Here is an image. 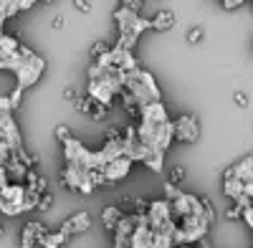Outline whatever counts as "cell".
<instances>
[{
	"mask_svg": "<svg viewBox=\"0 0 253 248\" xmlns=\"http://www.w3.org/2000/svg\"><path fill=\"white\" fill-rule=\"evenodd\" d=\"M241 218H243V223L251 228V225H253V205H251V208H241Z\"/></svg>",
	"mask_w": 253,
	"mask_h": 248,
	"instance_id": "cell-37",
	"label": "cell"
},
{
	"mask_svg": "<svg viewBox=\"0 0 253 248\" xmlns=\"http://www.w3.org/2000/svg\"><path fill=\"white\" fill-rule=\"evenodd\" d=\"M61 182L63 188L71 190V193H81V195H91V180H89V170L86 167H79V165H66L61 170Z\"/></svg>",
	"mask_w": 253,
	"mask_h": 248,
	"instance_id": "cell-5",
	"label": "cell"
},
{
	"mask_svg": "<svg viewBox=\"0 0 253 248\" xmlns=\"http://www.w3.org/2000/svg\"><path fill=\"white\" fill-rule=\"evenodd\" d=\"M124 91L129 94L139 109L147 107V104H152V101H162V91L157 86V81L150 71H144V69H137L132 74H124Z\"/></svg>",
	"mask_w": 253,
	"mask_h": 248,
	"instance_id": "cell-1",
	"label": "cell"
},
{
	"mask_svg": "<svg viewBox=\"0 0 253 248\" xmlns=\"http://www.w3.org/2000/svg\"><path fill=\"white\" fill-rule=\"evenodd\" d=\"M63 243H66V236H63V233H48L46 238H43V243H41V246H43V248H61Z\"/></svg>",
	"mask_w": 253,
	"mask_h": 248,
	"instance_id": "cell-23",
	"label": "cell"
},
{
	"mask_svg": "<svg viewBox=\"0 0 253 248\" xmlns=\"http://www.w3.org/2000/svg\"><path fill=\"white\" fill-rule=\"evenodd\" d=\"M172 220H182V218H203V205L198 195H190V193H180L172 203Z\"/></svg>",
	"mask_w": 253,
	"mask_h": 248,
	"instance_id": "cell-6",
	"label": "cell"
},
{
	"mask_svg": "<svg viewBox=\"0 0 253 248\" xmlns=\"http://www.w3.org/2000/svg\"><path fill=\"white\" fill-rule=\"evenodd\" d=\"M132 165H134V162H129L126 157H117V160H112V162H107V165H104L101 170H104V175H107V180L114 185V182L124 180L126 175L132 172Z\"/></svg>",
	"mask_w": 253,
	"mask_h": 248,
	"instance_id": "cell-11",
	"label": "cell"
},
{
	"mask_svg": "<svg viewBox=\"0 0 253 248\" xmlns=\"http://www.w3.org/2000/svg\"><path fill=\"white\" fill-rule=\"evenodd\" d=\"M119 8H124L126 13H132V15H142L144 3H142V0H124V3H122Z\"/></svg>",
	"mask_w": 253,
	"mask_h": 248,
	"instance_id": "cell-25",
	"label": "cell"
},
{
	"mask_svg": "<svg viewBox=\"0 0 253 248\" xmlns=\"http://www.w3.org/2000/svg\"><path fill=\"white\" fill-rule=\"evenodd\" d=\"M51 205H53V195H51V193H43V195L38 198L36 210H41V213H48V210H51Z\"/></svg>",
	"mask_w": 253,
	"mask_h": 248,
	"instance_id": "cell-26",
	"label": "cell"
},
{
	"mask_svg": "<svg viewBox=\"0 0 253 248\" xmlns=\"http://www.w3.org/2000/svg\"><path fill=\"white\" fill-rule=\"evenodd\" d=\"M31 208L26 205V185H13L8 182L3 190H0V213L15 218V215H23Z\"/></svg>",
	"mask_w": 253,
	"mask_h": 248,
	"instance_id": "cell-3",
	"label": "cell"
},
{
	"mask_svg": "<svg viewBox=\"0 0 253 248\" xmlns=\"http://www.w3.org/2000/svg\"><path fill=\"white\" fill-rule=\"evenodd\" d=\"M89 228H91V213L79 210V213H74L71 218H66V220L61 223L58 233H63V236H66V241H69V238H74V236H79L84 231H89Z\"/></svg>",
	"mask_w": 253,
	"mask_h": 248,
	"instance_id": "cell-9",
	"label": "cell"
},
{
	"mask_svg": "<svg viewBox=\"0 0 253 248\" xmlns=\"http://www.w3.org/2000/svg\"><path fill=\"white\" fill-rule=\"evenodd\" d=\"M177 195H180V190L175 188V185H170V182H165V200H170V203H172V200H175Z\"/></svg>",
	"mask_w": 253,
	"mask_h": 248,
	"instance_id": "cell-35",
	"label": "cell"
},
{
	"mask_svg": "<svg viewBox=\"0 0 253 248\" xmlns=\"http://www.w3.org/2000/svg\"><path fill=\"white\" fill-rule=\"evenodd\" d=\"M74 8L79 13H91V3H89V0H74Z\"/></svg>",
	"mask_w": 253,
	"mask_h": 248,
	"instance_id": "cell-38",
	"label": "cell"
},
{
	"mask_svg": "<svg viewBox=\"0 0 253 248\" xmlns=\"http://www.w3.org/2000/svg\"><path fill=\"white\" fill-rule=\"evenodd\" d=\"M84 152H86V144L79 142L76 137H71V139L63 142V160H66V165H79V167H81Z\"/></svg>",
	"mask_w": 253,
	"mask_h": 248,
	"instance_id": "cell-13",
	"label": "cell"
},
{
	"mask_svg": "<svg viewBox=\"0 0 253 248\" xmlns=\"http://www.w3.org/2000/svg\"><path fill=\"white\" fill-rule=\"evenodd\" d=\"M31 8H36V0H18V10H20V13L31 10Z\"/></svg>",
	"mask_w": 253,
	"mask_h": 248,
	"instance_id": "cell-41",
	"label": "cell"
},
{
	"mask_svg": "<svg viewBox=\"0 0 253 248\" xmlns=\"http://www.w3.org/2000/svg\"><path fill=\"white\" fill-rule=\"evenodd\" d=\"M18 48H20V43L15 41V36H0V61H8V58H13L15 53H18Z\"/></svg>",
	"mask_w": 253,
	"mask_h": 248,
	"instance_id": "cell-17",
	"label": "cell"
},
{
	"mask_svg": "<svg viewBox=\"0 0 253 248\" xmlns=\"http://www.w3.org/2000/svg\"><path fill=\"white\" fill-rule=\"evenodd\" d=\"M139 122H150V124H165L170 122V117H167V107L162 104V101H152V104H147L139 109Z\"/></svg>",
	"mask_w": 253,
	"mask_h": 248,
	"instance_id": "cell-12",
	"label": "cell"
},
{
	"mask_svg": "<svg viewBox=\"0 0 253 248\" xmlns=\"http://www.w3.org/2000/svg\"><path fill=\"white\" fill-rule=\"evenodd\" d=\"M107 51H109V43H107V41H96V43L89 48V56H91V61H96V58H101Z\"/></svg>",
	"mask_w": 253,
	"mask_h": 248,
	"instance_id": "cell-24",
	"label": "cell"
},
{
	"mask_svg": "<svg viewBox=\"0 0 253 248\" xmlns=\"http://www.w3.org/2000/svg\"><path fill=\"white\" fill-rule=\"evenodd\" d=\"M20 96H23V91H20V89H13L10 94H8V101H10V107H13V112L20 107Z\"/></svg>",
	"mask_w": 253,
	"mask_h": 248,
	"instance_id": "cell-34",
	"label": "cell"
},
{
	"mask_svg": "<svg viewBox=\"0 0 253 248\" xmlns=\"http://www.w3.org/2000/svg\"><path fill=\"white\" fill-rule=\"evenodd\" d=\"M243 5V0H223V8L225 10H236V8H241Z\"/></svg>",
	"mask_w": 253,
	"mask_h": 248,
	"instance_id": "cell-40",
	"label": "cell"
},
{
	"mask_svg": "<svg viewBox=\"0 0 253 248\" xmlns=\"http://www.w3.org/2000/svg\"><path fill=\"white\" fill-rule=\"evenodd\" d=\"M74 134H71V129L66 127V124H58V127H56V139L63 144V142H66V139H71Z\"/></svg>",
	"mask_w": 253,
	"mask_h": 248,
	"instance_id": "cell-30",
	"label": "cell"
},
{
	"mask_svg": "<svg viewBox=\"0 0 253 248\" xmlns=\"http://www.w3.org/2000/svg\"><path fill=\"white\" fill-rule=\"evenodd\" d=\"M63 26H66V18H63V13H56V15L51 18V28H53V31H61Z\"/></svg>",
	"mask_w": 253,
	"mask_h": 248,
	"instance_id": "cell-36",
	"label": "cell"
},
{
	"mask_svg": "<svg viewBox=\"0 0 253 248\" xmlns=\"http://www.w3.org/2000/svg\"><path fill=\"white\" fill-rule=\"evenodd\" d=\"M175 13L172 10H157L155 13V18H150V31H170L172 26H175Z\"/></svg>",
	"mask_w": 253,
	"mask_h": 248,
	"instance_id": "cell-15",
	"label": "cell"
},
{
	"mask_svg": "<svg viewBox=\"0 0 253 248\" xmlns=\"http://www.w3.org/2000/svg\"><path fill=\"white\" fill-rule=\"evenodd\" d=\"M99 155H101L104 165L117 160V157H124V142H104V147L99 150Z\"/></svg>",
	"mask_w": 253,
	"mask_h": 248,
	"instance_id": "cell-16",
	"label": "cell"
},
{
	"mask_svg": "<svg viewBox=\"0 0 253 248\" xmlns=\"http://www.w3.org/2000/svg\"><path fill=\"white\" fill-rule=\"evenodd\" d=\"M112 241H114V248H132V238H129V236L112 233Z\"/></svg>",
	"mask_w": 253,
	"mask_h": 248,
	"instance_id": "cell-29",
	"label": "cell"
},
{
	"mask_svg": "<svg viewBox=\"0 0 253 248\" xmlns=\"http://www.w3.org/2000/svg\"><path fill=\"white\" fill-rule=\"evenodd\" d=\"M225 215H228L230 220H236V218H241V208H238V205H230V208L225 210Z\"/></svg>",
	"mask_w": 253,
	"mask_h": 248,
	"instance_id": "cell-42",
	"label": "cell"
},
{
	"mask_svg": "<svg viewBox=\"0 0 253 248\" xmlns=\"http://www.w3.org/2000/svg\"><path fill=\"white\" fill-rule=\"evenodd\" d=\"M0 142H5L10 150L23 147V139H20V129L13 119V114H0Z\"/></svg>",
	"mask_w": 253,
	"mask_h": 248,
	"instance_id": "cell-10",
	"label": "cell"
},
{
	"mask_svg": "<svg viewBox=\"0 0 253 248\" xmlns=\"http://www.w3.org/2000/svg\"><path fill=\"white\" fill-rule=\"evenodd\" d=\"M223 193H225V198L228 200H233V203H238V200H253V182L251 185H243L241 180H236L233 175H230L228 170H225V177H223Z\"/></svg>",
	"mask_w": 253,
	"mask_h": 248,
	"instance_id": "cell-8",
	"label": "cell"
},
{
	"mask_svg": "<svg viewBox=\"0 0 253 248\" xmlns=\"http://www.w3.org/2000/svg\"><path fill=\"white\" fill-rule=\"evenodd\" d=\"M63 99H76V91L74 89H63Z\"/></svg>",
	"mask_w": 253,
	"mask_h": 248,
	"instance_id": "cell-44",
	"label": "cell"
},
{
	"mask_svg": "<svg viewBox=\"0 0 253 248\" xmlns=\"http://www.w3.org/2000/svg\"><path fill=\"white\" fill-rule=\"evenodd\" d=\"M10 155H13V150L8 147L5 142H0V167H5V162L10 160Z\"/></svg>",
	"mask_w": 253,
	"mask_h": 248,
	"instance_id": "cell-33",
	"label": "cell"
},
{
	"mask_svg": "<svg viewBox=\"0 0 253 248\" xmlns=\"http://www.w3.org/2000/svg\"><path fill=\"white\" fill-rule=\"evenodd\" d=\"M144 165H147V167H150V170H155V172H162V167H165V155L162 152H157V150H150V152H147L144 155V160H142Z\"/></svg>",
	"mask_w": 253,
	"mask_h": 248,
	"instance_id": "cell-19",
	"label": "cell"
},
{
	"mask_svg": "<svg viewBox=\"0 0 253 248\" xmlns=\"http://www.w3.org/2000/svg\"><path fill=\"white\" fill-rule=\"evenodd\" d=\"M182 177H185V167H182V165H175V167L170 170V180H167V182L175 185V182H180Z\"/></svg>",
	"mask_w": 253,
	"mask_h": 248,
	"instance_id": "cell-31",
	"label": "cell"
},
{
	"mask_svg": "<svg viewBox=\"0 0 253 248\" xmlns=\"http://www.w3.org/2000/svg\"><path fill=\"white\" fill-rule=\"evenodd\" d=\"M228 172L233 175L236 180H241L243 185H251V180H253V160H251V155H246V157H243L241 162H236V165H230Z\"/></svg>",
	"mask_w": 253,
	"mask_h": 248,
	"instance_id": "cell-14",
	"label": "cell"
},
{
	"mask_svg": "<svg viewBox=\"0 0 253 248\" xmlns=\"http://www.w3.org/2000/svg\"><path fill=\"white\" fill-rule=\"evenodd\" d=\"M198 137H200V124L193 114H182L177 117V122H172V139L198 142Z\"/></svg>",
	"mask_w": 253,
	"mask_h": 248,
	"instance_id": "cell-7",
	"label": "cell"
},
{
	"mask_svg": "<svg viewBox=\"0 0 253 248\" xmlns=\"http://www.w3.org/2000/svg\"><path fill=\"white\" fill-rule=\"evenodd\" d=\"M119 96H122V104H124V112L129 114L132 119H139V104H137V101H134V99H132L129 94H126V91H122Z\"/></svg>",
	"mask_w": 253,
	"mask_h": 248,
	"instance_id": "cell-20",
	"label": "cell"
},
{
	"mask_svg": "<svg viewBox=\"0 0 253 248\" xmlns=\"http://www.w3.org/2000/svg\"><path fill=\"white\" fill-rule=\"evenodd\" d=\"M124 213L117 208V205H107V208L101 210V223H104V228H107L109 233H114V225H117V220L122 218Z\"/></svg>",
	"mask_w": 253,
	"mask_h": 248,
	"instance_id": "cell-18",
	"label": "cell"
},
{
	"mask_svg": "<svg viewBox=\"0 0 253 248\" xmlns=\"http://www.w3.org/2000/svg\"><path fill=\"white\" fill-rule=\"evenodd\" d=\"M200 205H203V218H205L208 223H213V218H215V208H213V203H210L208 198H200Z\"/></svg>",
	"mask_w": 253,
	"mask_h": 248,
	"instance_id": "cell-27",
	"label": "cell"
},
{
	"mask_svg": "<svg viewBox=\"0 0 253 248\" xmlns=\"http://www.w3.org/2000/svg\"><path fill=\"white\" fill-rule=\"evenodd\" d=\"M107 114H109V107H101V104H96V101H94V112H91V119L101 122V119H107Z\"/></svg>",
	"mask_w": 253,
	"mask_h": 248,
	"instance_id": "cell-32",
	"label": "cell"
},
{
	"mask_svg": "<svg viewBox=\"0 0 253 248\" xmlns=\"http://www.w3.org/2000/svg\"><path fill=\"white\" fill-rule=\"evenodd\" d=\"M43 71H46V61L41 58L38 53L31 56V58H26L23 64H20V69L15 71V89H20V91L31 89L36 81L43 76Z\"/></svg>",
	"mask_w": 253,
	"mask_h": 248,
	"instance_id": "cell-4",
	"label": "cell"
},
{
	"mask_svg": "<svg viewBox=\"0 0 253 248\" xmlns=\"http://www.w3.org/2000/svg\"><path fill=\"white\" fill-rule=\"evenodd\" d=\"M114 20H117V28H119V36H117V48L122 51H132L137 46V38L150 31V18H142V15H132L126 13L124 8H117L114 10Z\"/></svg>",
	"mask_w": 253,
	"mask_h": 248,
	"instance_id": "cell-2",
	"label": "cell"
},
{
	"mask_svg": "<svg viewBox=\"0 0 253 248\" xmlns=\"http://www.w3.org/2000/svg\"><path fill=\"white\" fill-rule=\"evenodd\" d=\"M198 248H213V243H210V238L205 236V238H200V241H198Z\"/></svg>",
	"mask_w": 253,
	"mask_h": 248,
	"instance_id": "cell-43",
	"label": "cell"
},
{
	"mask_svg": "<svg viewBox=\"0 0 253 248\" xmlns=\"http://www.w3.org/2000/svg\"><path fill=\"white\" fill-rule=\"evenodd\" d=\"M5 236V228H3V223H0V238H3Z\"/></svg>",
	"mask_w": 253,
	"mask_h": 248,
	"instance_id": "cell-45",
	"label": "cell"
},
{
	"mask_svg": "<svg viewBox=\"0 0 253 248\" xmlns=\"http://www.w3.org/2000/svg\"><path fill=\"white\" fill-rule=\"evenodd\" d=\"M74 107H76V112L91 117V112H94V101H91L89 96H76V99H74Z\"/></svg>",
	"mask_w": 253,
	"mask_h": 248,
	"instance_id": "cell-22",
	"label": "cell"
},
{
	"mask_svg": "<svg viewBox=\"0 0 253 248\" xmlns=\"http://www.w3.org/2000/svg\"><path fill=\"white\" fill-rule=\"evenodd\" d=\"M233 101H236V107H248V96L243 94V91H233Z\"/></svg>",
	"mask_w": 253,
	"mask_h": 248,
	"instance_id": "cell-39",
	"label": "cell"
},
{
	"mask_svg": "<svg viewBox=\"0 0 253 248\" xmlns=\"http://www.w3.org/2000/svg\"><path fill=\"white\" fill-rule=\"evenodd\" d=\"M20 248H36V233H33V220L23 225V236H20Z\"/></svg>",
	"mask_w": 253,
	"mask_h": 248,
	"instance_id": "cell-21",
	"label": "cell"
},
{
	"mask_svg": "<svg viewBox=\"0 0 253 248\" xmlns=\"http://www.w3.org/2000/svg\"><path fill=\"white\" fill-rule=\"evenodd\" d=\"M200 41H203V28H200V26H195V28L187 31V43H190V46H198Z\"/></svg>",
	"mask_w": 253,
	"mask_h": 248,
	"instance_id": "cell-28",
	"label": "cell"
}]
</instances>
